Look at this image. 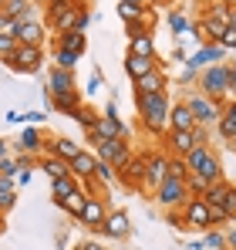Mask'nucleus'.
<instances>
[{
    "label": "nucleus",
    "mask_w": 236,
    "mask_h": 250,
    "mask_svg": "<svg viewBox=\"0 0 236 250\" xmlns=\"http://www.w3.org/2000/svg\"><path fill=\"white\" fill-rule=\"evenodd\" d=\"M135 108H138V119L149 132H165V119H169V108H172V98L169 91H156V95H135Z\"/></svg>",
    "instance_id": "1"
},
{
    "label": "nucleus",
    "mask_w": 236,
    "mask_h": 250,
    "mask_svg": "<svg viewBox=\"0 0 236 250\" xmlns=\"http://www.w3.org/2000/svg\"><path fill=\"white\" fill-rule=\"evenodd\" d=\"M186 169H189V176L202 179L206 186H213V183H219V179H223V166H219V159H216V152H213L209 146L193 149V152L186 156Z\"/></svg>",
    "instance_id": "2"
},
{
    "label": "nucleus",
    "mask_w": 236,
    "mask_h": 250,
    "mask_svg": "<svg viewBox=\"0 0 236 250\" xmlns=\"http://www.w3.org/2000/svg\"><path fill=\"white\" fill-rule=\"evenodd\" d=\"M84 135H88V142L95 146V156H98L101 163H108L112 169H121L132 159L128 139H101V135H95V132H84Z\"/></svg>",
    "instance_id": "3"
},
{
    "label": "nucleus",
    "mask_w": 236,
    "mask_h": 250,
    "mask_svg": "<svg viewBox=\"0 0 236 250\" xmlns=\"http://www.w3.org/2000/svg\"><path fill=\"white\" fill-rule=\"evenodd\" d=\"M199 91L213 102H223L230 95V64L219 61V64H209L199 71Z\"/></svg>",
    "instance_id": "4"
},
{
    "label": "nucleus",
    "mask_w": 236,
    "mask_h": 250,
    "mask_svg": "<svg viewBox=\"0 0 236 250\" xmlns=\"http://www.w3.org/2000/svg\"><path fill=\"white\" fill-rule=\"evenodd\" d=\"M91 24V10H88V3L78 0V3H71L68 10H61L58 17H51L47 21V27L54 31V34H64V31H81L84 34V27Z\"/></svg>",
    "instance_id": "5"
},
{
    "label": "nucleus",
    "mask_w": 236,
    "mask_h": 250,
    "mask_svg": "<svg viewBox=\"0 0 236 250\" xmlns=\"http://www.w3.org/2000/svg\"><path fill=\"white\" fill-rule=\"evenodd\" d=\"M186 200H189L186 179H172V176H165L162 186L156 189V203L165 209V213H169V209H182V207H186Z\"/></svg>",
    "instance_id": "6"
},
{
    "label": "nucleus",
    "mask_w": 236,
    "mask_h": 250,
    "mask_svg": "<svg viewBox=\"0 0 236 250\" xmlns=\"http://www.w3.org/2000/svg\"><path fill=\"white\" fill-rule=\"evenodd\" d=\"M186 108L193 112L196 125H213L219 115H223V105H219V102H213V98H206L202 91H193V95L186 98Z\"/></svg>",
    "instance_id": "7"
},
{
    "label": "nucleus",
    "mask_w": 236,
    "mask_h": 250,
    "mask_svg": "<svg viewBox=\"0 0 236 250\" xmlns=\"http://www.w3.org/2000/svg\"><path fill=\"white\" fill-rule=\"evenodd\" d=\"M105 216H108V200H101V196H88V200H84V209H81V216H78V223H81V227H88V230H95V233H101Z\"/></svg>",
    "instance_id": "8"
},
{
    "label": "nucleus",
    "mask_w": 236,
    "mask_h": 250,
    "mask_svg": "<svg viewBox=\"0 0 236 250\" xmlns=\"http://www.w3.org/2000/svg\"><path fill=\"white\" fill-rule=\"evenodd\" d=\"M182 220H186V227H196V230H213V220H209V203H206L202 196L186 200V207H182Z\"/></svg>",
    "instance_id": "9"
},
{
    "label": "nucleus",
    "mask_w": 236,
    "mask_h": 250,
    "mask_svg": "<svg viewBox=\"0 0 236 250\" xmlns=\"http://www.w3.org/2000/svg\"><path fill=\"white\" fill-rule=\"evenodd\" d=\"M128 54L156 58V38H152V31H145L138 24H128Z\"/></svg>",
    "instance_id": "10"
},
{
    "label": "nucleus",
    "mask_w": 236,
    "mask_h": 250,
    "mask_svg": "<svg viewBox=\"0 0 236 250\" xmlns=\"http://www.w3.org/2000/svg\"><path fill=\"white\" fill-rule=\"evenodd\" d=\"M40 61H44L40 47H27V44H20V47H17V54L7 61V68H14V71H27V75H38V71H40Z\"/></svg>",
    "instance_id": "11"
},
{
    "label": "nucleus",
    "mask_w": 236,
    "mask_h": 250,
    "mask_svg": "<svg viewBox=\"0 0 236 250\" xmlns=\"http://www.w3.org/2000/svg\"><path fill=\"white\" fill-rule=\"evenodd\" d=\"M132 233V223H128V213L125 209H108L105 223H101V237H112V240H125Z\"/></svg>",
    "instance_id": "12"
},
{
    "label": "nucleus",
    "mask_w": 236,
    "mask_h": 250,
    "mask_svg": "<svg viewBox=\"0 0 236 250\" xmlns=\"http://www.w3.org/2000/svg\"><path fill=\"white\" fill-rule=\"evenodd\" d=\"M115 179H121V183L132 186V189H142V183H145V156H132V159L115 172Z\"/></svg>",
    "instance_id": "13"
},
{
    "label": "nucleus",
    "mask_w": 236,
    "mask_h": 250,
    "mask_svg": "<svg viewBox=\"0 0 236 250\" xmlns=\"http://www.w3.org/2000/svg\"><path fill=\"white\" fill-rule=\"evenodd\" d=\"M165 169H169V156H145V183H142V189H158L162 186V179H165Z\"/></svg>",
    "instance_id": "14"
},
{
    "label": "nucleus",
    "mask_w": 236,
    "mask_h": 250,
    "mask_svg": "<svg viewBox=\"0 0 236 250\" xmlns=\"http://www.w3.org/2000/svg\"><path fill=\"white\" fill-rule=\"evenodd\" d=\"M226 58V51L219 47V44H202L193 58H186V68H193V71H202V68H209V64H219Z\"/></svg>",
    "instance_id": "15"
},
{
    "label": "nucleus",
    "mask_w": 236,
    "mask_h": 250,
    "mask_svg": "<svg viewBox=\"0 0 236 250\" xmlns=\"http://www.w3.org/2000/svg\"><path fill=\"white\" fill-rule=\"evenodd\" d=\"M135 84V95H156V91H169V78H165V68H152L149 75H142Z\"/></svg>",
    "instance_id": "16"
},
{
    "label": "nucleus",
    "mask_w": 236,
    "mask_h": 250,
    "mask_svg": "<svg viewBox=\"0 0 236 250\" xmlns=\"http://www.w3.org/2000/svg\"><path fill=\"white\" fill-rule=\"evenodd\" d=\"M95 166H98V156L88 152V149H81L78 156L68 163V172H71L78 183H84V179H95Z\"/></svg>",
    "instance_id": "17"
},
{
    "label": "nucleus",
    "mask_w": 236,
    "mask_h": 250,
    "mask_svg": "<svg viewBox=\"0 0 236 250\" xmlns=\"http://www.w3.org/2000/svg\"><path fill=\"white\" fill-rule=\"evenodd\" d=\"M196 119H193V112L186 108V102H172V108H169V119H165V132H186V128H193Z\"/></svg>",
    "instance_id": "18"
},
{
    "label": "nucleus",
    "mask_w": 236,
    "mask_h": 250,
    "mask_svg": "<svg viewBox=\"0 0 236 250\" xmlns=\"http://www.w3.org/2000/svg\"><path fill=\"white\" fill-rule=\"evenodd\" d=\"M17 44H27V47H40L44 44V24H40L38 17L17 24Z\"/></svg>",
    "instance_id": "19"
},
{
    "label": "nucleus",
    "mask_w": 236,
    "mask_h": 250,
    "mask_svg": "<svg viewBox=\"0 0 236 250\" xmlns=\"http://www.w3.org/2000/svg\"><path fill=\"white\" fill-rule=\"evenodd\" d=\"M88 132H95V135H101V139H128L125 122H121V119H108V115H98L95 128H88Z\"/></svg>",
    "instance_id": "20"
},
{
    "label": "nucleus",
    "mask_w": 236,
    "mask_h": 250,
    "mask_svg": "<svg viewBox=\"0 0 236 250\" xmlns=\"http://www.w3.org/2000/svg\"><path fill=\"white\" fill-rule=\"evenodd\" d=\"M78 152H81V146L75 139H64V135H61V139H51V142H47V156H54V159H61V163H71Z\"/></svg>",
    "instance_id": "21"
},
{
    "label": "nucleus",
    "mask_w": 236,
    "mask_h": 250,
    "mask_svg": "<svg viewBox=\"0 0 236 250\" xmlns=\"http://www.w3.org/2000/svg\"><path fill=\"white\" fill-rule=\"evenodd\" d=\"M165 146L176 152V156H189L193 149H196V142H193V128H186V132H165Z\"/></svg>",
    "instance_id": "22"
},
{
    "label": "nucleus",
    "mask_w": 236,
    "mask_h": 250,
    "mask_svg": "<svg viewBox=\"0 0 236 250\" xmlns=\"http://www.w3.org/2000/svg\"><path fill=\"white\" fill-rule=\"evenodd\" d=\"M64 91H75V71L51 68V75H47V95H64Z\"/></svg>",
    "instance_id": "23"
},
{
    "label": "nucleus",
    "mask_w": 236,
    "mask_h": 250,
    "mask_svg": "<svg viewBox=\"0 0 236 250\" xmlns=\"http://www.w3.org/2000/svg\"><path fill=\"white\" fill-rule=\"evenodd\" d=\"M17 152H24V156H44V142H40V128L38 125H31V128L20 132Z\"/></svg>",
    "instance_id": "24"
},
{
    "label": "nucleus",
    "mask_w": 236,
    "mask_h": 250,
    "mask_svg": "<svg viewBox=\"0 0 236 250\" xmlns=\"http://www.w3.org/2000/svg\"><path fill=\"white\" fill-rule=\"evenodd\" d=\"M0 14L14 21H31L34 17V0H0Z\"/></svg>",
    "instance_id": "25"
},
{
    "label": "nucleus",
    "mask_w": 236,
    "mask_h": 250,
    "mask_svg": "<svg viewBox=\"0 0 236 250\" xmlns=\"http://www.w3.org/2000/svg\"><path fill=\"white\" fill-rule=\"evenodd\" d=\"M156 68V58H138V54H125V75L132 82H138L142 75H149Z\"/></svg>",
    "instance_id": "26"
},
{
    "label": "nucleus",
    "mask_w": 236,
    "mask_h": 250,
    "mask_svg": "<svg viewBox=\"0 0 236 250\" xmlns=\"http://www.w3.org/2000/svg\"><path fill=\"white\" fill-rule=\"evenodd\" d=\"M54 47H61V51H71V54H84V47H88V41H84V34L81 31H64V34H58L54 38Z\"/></svg>",
    "instance_id": "27"
},
{
    "label": "nucleus",
    "mask_w": 236,
    "mask_h": 250,
    "mask_svg": "<svg viewBox=\"0 0 236 250\" xmlns=\"http://www.w3.org/2000/svg\"><path fill=\"white\" fill-rule=\"evenodd\" d=\"M75 189H81V183L75 176H61V179H51V196H54V203H61V200H68Z\"/></svg>",
    "instance_id": "28"
},
{
    "label": "nucleus",
    "mask_w": 236,
    "mask_h": 250,
    "mask_svg": "<svg viewBox=\"0 0 236 250\" xmlns=\"http://www.w3.org/2000/svg\"><path fill=\"white\" fill-rule=\"evenodd\" d=\"M51 105H54L58 112H68V115H71V112H75V108L81 105V95H78V91H64V95H51Z\"/></svg>",
    "instance_id": "29"
},
{
    "label": "nucleus",
    "mask_w": 236,
    "mask_h": 250,
    "mask_svg": "<svg viewBox=\"0 0 236 250\" xmlns=\"http://www.w3.org/2000/svg\"><path fill=\"white\" fill-rule=\"evenodd\" d=\"M202 34H206L202 38L206 44H219V38L226 34V24L223 21H213V17H202Z\"/></svg>",
    "instance_id": "30"
},
{
    "label": "nucleus",
    "mask_w": 236,
    "mask_h": 250,
    "mask_svg": "<svg viewBox=\"0 0 236 250\" xmlns=\"http://www.w3.org/2000/svg\"><path fill=\"white\" fill-rule=\"evenodd\" d=\"M84 200H88V193H84V189H75V193H71L68 200H61L58 207L64 209V213H71V216L78 220V216H81V209H84Z\"/></svg>",
    "instance_id": "31"
},
{
    "label": "nucleus",
    "mask_w": 236,
    "mask_h": 250,
    "mask_svg": "<svg viewBox=\"0 0 236 250\" xmlns=\"http://www.w3.org/2000/svg\"><path fill=\"white\" fill-rule=\"evenodd\" d=\"M40 169L51 176V179H61V176H71L68 172V163H61V159H54V156H40Z\"/></svg>",
    "instance_id": "32"
},
{
    "label": "nucleus",
    "mask_w": 236,
    "mask_h": 250,
    "mask_svg": "<svg viewBox=\"0 0 236 250\" xmlns=\"http://www.w3.org/2000/svg\"><path fill=\"white\" fill-rule=\"evenodd\" d=\"M71 115H75V122H78L84 132H88V128H95V122H98V112H95V108H88L84 102H81V105L75 108V112H71Z\"/></svg>",
    "instance_id": "33"
},
{
    "label": "nucleus",
    "mask_w": 236,
    "mask_h": 250,
    "mask_svg": "<svg viewBox=\"0 0 236 250\" xmlns=\"http://www.w3.org/2000/svg\"><path fill=\"white\" fill-rule=\"evenodd\" d=\"M206 237H202V247H209V250H223L226 247V233L219 230V227H213V230H202Z\"/></svg>",
    "instance_id": "34"
},
{
    "label": "nucleus",
    "mask_w": 236,
    "mask_h": 250,
    "mask_svg": "<svg viewBox=\"0 0 236 250\" xmlns=\"http://www.w3.org/2000/svg\"><path fill=\"white\" fill-rule=\"evenodd\" d=\"M169 31L179 38V34H189V17L182 14V10H172L169 14Z\"/></svg>",
    "instance_id": "35"
},
{
    "label": "nucleus",
    "mask_w": 236,
    "mask_h": 250,
    "mask_svg": "<svg viewBox=\"0 0 236 250\" xmlns=\"http://www.w3.org/2000/svg\"><path fill=\"white\" fill-rule=\"evenodd\" d=\"M75 64H78V54L54 47V68H61V71H75Z\"/></svg>",
    "instance_id": "36"
},
{
    "label": "nucleus",
    "mask_w": 236,
    "mask_h": 250,
    "mask_svg": "<svg viewBox=\"0 0 236 250\" xmlns=\"http://www.w3.org/2000/svg\"><path fill=\"white\" fill-rule=\"evenodd\" d=\"M219 207L230 213V220H236V186H233V183L223 186V200H219Z\"/></svg>",
    "instance_id": "37"
},
{
    "label": "nucleus",
    "mask_w": 236,
    "mask_h": 250,
    "mask_svg": "<svg viewBox=\"0 0 236 250\" xmlns=\"http://www.w3.org/2000/svg\"><path fill=\"white\" fill-rule=\"evenodd\" d=\"M165 176H172V179H186V176H189L186 159H182V156H169V169H165Z\"/></svg>",
    "instance_id": "38"
},
{
    "label": "nucleus",
    "mask_w": 236,
    "mask_h": 250,
    "mask_svg": "<svg viewBox=\"0 0 236 250\" xmlns=\"http://www.w3.org/2000/svg\"><path fill=\"white\" fill-rule=\"evenodd\" d=\"M17 47H20V44H17V38H0V61L7 64V61L17 54Z\"/></svg>",
    "instance_id": "39"
},
{
    "label": "nucleus",
    "mask_w": 236,
    "mask_h": 250,
    "mask_svg": "<svg viewBox=\"0 0 236 250\" xmlns=\"http://www.w3.org/2000/svg\"><path fill=\"white\" fill-rule=\"evenodd\" d=\"M17 24H20V21H14V17L0 14V38H17Z\"/></svg>",
    "instance_id": "40"
},
{
    "label": "nucleus",
    "mask_w": 236,
    "mask_h": 250,
    "mask_svg": "<svg viewBox=\"0 0 236 250\" xmlns=\"http://www.w3.org/2000/svg\"><path fill=\"white\" fill-rule=\"evenodd\" d=\"M71 3H78V0H47V3H44V7H47V21H51V17H58L61 10H68Z\"/></svg>",
    "instance_id": "41"
},
{
    "label": "nucleus",
    "mask_w": 236,
    "mask_h": 250,
    "mask_svg": "<svg viewBox=\"0 0 236 250\" xmlns=\"http://www.w3.org/2000/svg\"><path fill=\"white\" fill-rule=\"evenodd\" d=\"M216 125H219V135H223V139H233V135H236V122L230 119V115H219Z\"/></svg>",
    "instance_id": "42"
},
{
    "label": "nucleus",
    "mask_w": 236,
    "mask_h": 250,
    "mask_svg": "<svg viewBox=\"0 0 236 250\" xmlns=\"http://www.w3.org/2000/svg\"><path fill=\"white\" fill-rule=\"evenodd\" d=\"M17 207V193L14 189H0V213H10Z\"/></svg>",
    "instance_id": "43"
},
{
    "label": "nucleus",
    "mask_w": 236,
    "mask_h": 250,
    "mask_svg": "<svg viewBox=\"0 0 236 250\" xmlns=\"http://www.w3.org/2000/svg\"><path fill=\"white\" fill-rule=\"evenodd\" d=\"M95 179H98V183H112V179H115V169L98 159V166H95Z\"/></svg>",
    "instance_id": "44"
},
{
    "label": "nucleus",
    "mask_w": 236,
    "mask_h": 250,
    "mask_svg": "<svg viewBox=\"0 0 236 250\" xmlns=\"http://www.w3.org/2000/svg\"><path fill=\"white\" fill-rule=\"evenodd\" d=\"M209 220H213V227H223V223H233L230 220V213L223 207H209Z\"/></svg>",
    "instance_id": "45"
},
{
    "label": "nucleus",
    "mask_w": 236,
    "mask_h": 250,
    "mask_svg": "<svg viewBox=\"0 0 236 250\" xmlns=\"http://www.w3.org/2000/svg\"><path fill=\"white\" fill-rule=\"evenodd\" d=\"M186 189H189V200H193V196H202L206 193V183L196 179V176H186Z\"/></svg>",
    "instance_id": "46"
},
{
    "label": "nucleus",
    "mask_w": 236,
    "mask_h": 250,
    "mask_svg": "<svg viewBox=\"0 0 236 250\" xmlns=\"http://www.w3.org/2000/svg\"><path fill=\"white\" fill-rule=\"evenodd\" d=\"M165 223L176 227V230H186V220H182V209H169L165 213Z\"/></svg>",
    "instance_id": "47"
},
{
    "label": "nucleus",
    "mask_w": 236,
    "mask_h": 250,
    "mask_svg": "<svg viewBox=\"0 0 236 250\" xmlns=\"http://www.w3.org/2000/svg\"><path fill=\"white\" fill-rule=\"evenodd\" d=\"M219 47H223V51H236V31L233 27H226V34L219 38Z\"/></svg>",
    "instance_id": "48"
},
{
    "label": "nucleus",
    "mask_w": 236,
    "mask_h": 250,
    "mask_svg": "<svg viewBox=\"0 0 236 250\" xmlns=\"http://www.w3.org/2000/svg\"><path fill=\"white\" fill-rule=\"evenodd\" d=\"M199 82V71L193 68H182V75H179V84H196Z\"/></svg>",
    "instance_id": "49"
},
{
    "label": "nucleus",
    "mask_w": 236,
    "mask_h": 250,
    "mask_svg": "<svg viewBox=\"0 0 236 250\" xmlns=\"http://www.w3.org/2000/svg\"><path fill=\"white\" fill-rule=\"evenodd\" d=\"M0 176H17V163L14 159H0Z\"/></svg>",
    "instance_id": "50"
},
{
    "label": "nucleus",
    "mask_w": 236,
    "mask_h": 250,
    "mask_svg": "<svg viewBox=\"0 0 236 250\" xmlns=\"http://www.w3.org/2000/svg\"><path fill=\"white\" fill-rule=\"evenodd\" d=\"M186 58H189V54H186V51L176 44V51H172V61H176V64H186Z\"/></svg>",
    "instance_id": "51"
},
{
    "label": "nucleus",
    "mask_w": 236,
    "mask_h": 250,
    "mask_svg": "<svg viewBox=\"0 0 236 250\" xmlns=\"http://www.w3.org/2000/svg\"><path fill=\"white\" fill-rule=\"evenodd\" d=\"M78 250H108V247H105V244H98V240H84Z\"/></svg>",
    "instance_id": "52"
},
{
    "label": "nucleus",
    "mask_w": 236,
    "mask_h": 250,
    "mask_svg": "<svg viewBox=\"0 0 236 250\" xmlns=\"http://www.w3.org/2000/svg\"><path fill=\"white\" fill-rule=\"evenodd\" d=\"M17 166H20V169H31V166H34V159H31V156H24V152H17Z\"/></svg>",
    "instance_id": "53"
},
{
    "label": "nucleus",
    "mask_w": 236,
    "mask_h": 250,
    "mask_svg": "<svg viewBox=\"0 0 236 250\" xmlns=\"http://www.w3.org/2000/svg\"><path fill=\"white\" fill-rule=\"evenodd\" d=\"M44 119H47L44 112H27V122H31V125H40V122H44Z\"/></svg>",
    "instance_id": "54"
},
{
    "label": "nucleus",
    "mask_w": 236,
    "mask_h": 250,
    "mask_svg": "<svg viewBox=\"0 0 236 250\" xmlns=\"http://www.w3.org/2000/svg\"><path fill=\"white\" fill-rule=\"evenodd\" d=\"M223 115H230V119L236 122V98H233V102H226V105H223Z\"/></svg>",
    "instance_id": "55"
},
{
    "label": "nucleus",
    "mask_w": 236,
    "mask_h": 250,
    "mask_svg": "<svg viewBox=\"0 0 236 250\" xmlns=\"http://www.w3.org/2000/svg\"><path fill=\"white\" fill-rule=\"evenodd\" d=\"M101 115H108V119H118V105H115V102H108V105H105V112H101Z\"/></svg>",
    "instance_id": "56"
},
{
    "label": "nucleus",
    "mask_w": 236,
    "mask_h": 250,
    "mask_svg": "<svg viewBox=\"0 0 236 250\" xmlns=\"http://www.w3.org/2000/svg\"><path fill=\"white\" fill-rule=\"evenodd\" d=\"M121 3H132V7H142V10H149V0H121Z\"/></svg>",
    "instance_id": "57"
},
{
    "label": "nucleus",
    "mask_w": 236,
    "mask_h": 250,
    "mask_svg": "<svg viewBox=\"0 0 236 250\" xmlns=\"http://www.w3.org/2000/svg\"><path fill=\"white\" fill-rule=\"evenodd\" d=\"M226 247H233V250H236V227L230 230V233H226Z\"/></svg>",
    "instance_id": "58"
},
{
    "label": "nucleus",
    "mask_w": 236,
    "mask_h": 250,
    "mask_svg": "<svg viewBox=\"0 0 236 250\" xmlns=\"http://www.w3.org/2000/svg\"><path fill=\"white\" fill-rule=\"evenodd\" d=\"M0 159H7V142L0 139Z\"/></svg>",
    "instance_id": "59"
},
{
    "label": "nucleus",
    "mask_w": 236,
    "mask_h": 250,
    "mask_svg": "<svg viewBox=\"0 0 236 250\" xmlns=\"http://www.w3.org/2000/svg\"><path fill=\"white\" fill-rule=\"evenodd\" d=\"M230 27L236 31V7H233V14H230Z\"/></svg>",
    "instance_id": "60"
},
{
    "label": "nucleus",
    "mask_w": 236,
    "mask_h": 250,
    "mask_svg": "<svg viewBox=\"0 0 236 250\" xmlns=\"http://www.w3.org/2000/svg\"><path fill=\"white\" fill-rule=\"evenodd\" d=\"M226 146H230V149H236V135H233V139H226Z\"/></svg>",
    "instance_id": "61"
},
{
    "label": "nucleus",
    "mask_w": 236,
    "mask_h": 250,
    "mask_svg": "<svg viewBox=\"0 0 236 250\" xmlns=\"http://www.w3.org/2000/svg\"><path fill=\"white\" fill-rule=\"evenodd\" d=\"M0 230H3V213H0Z\"/></svg>",
    "instance_id": "62"
},
{
    "label": "nucleus",
    "mask_w": 236,
    "mask_h": 250,
    "mask_svg": "<svg viewBox=\"0 0 236 250\" xmlns=\"http://www.w3.org/2000/svg\"><path fill=\"white\" fill-rule=\"evenodd\" d=\"M34 3H47V0H34Z\"/></svg>",
    "instance_id": "63"
}]
</instances>
